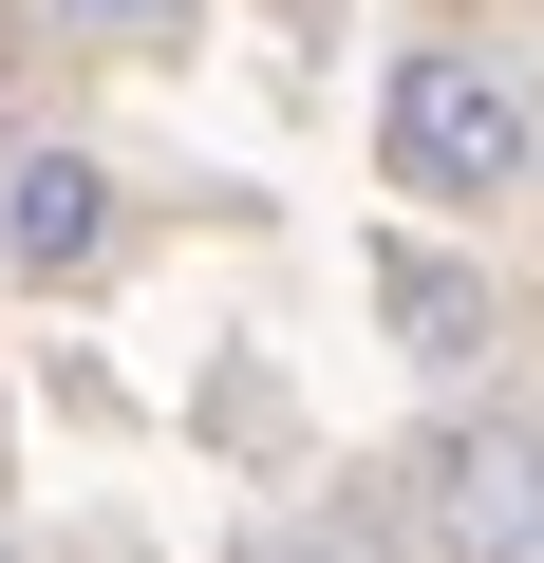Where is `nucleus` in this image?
I'll return each instance as SVG.
<instances>
[{"mask_svg":"<svg viewBox=\"0 0 544 563\" xmlns=\"http://www.w3.org/2000/svg\"><path fill=\"white\" fill-rule=\"evenodd\" d=\"M376 151H395V188L413 207H451V225H507L525 207V169H544V113H525V57L507 38H395V76H376Z\"/></svg>","mask_w":544,"mask_h":563,"instance_id":"f257e3e1","label":"nucleus"},{"mask_svg":"<svg viewBox=\"0 0 544 563\" xmlns=\"http://www.w3.org/2000/svg\"><path fill=\"white\" fill-rule=\"evenodd\" d=\"M525 413L507 395H451L432 432H413V507H432V544L451 563H544V526H525Z\"/></svg>","mask_w":544,"mask_h":563,"instance_id":"f03ea898","label":"nucleus"},{"mask_svg":"<svg viewBox=\"0 0 544 563\" xmlns=\"http://www.w3.org/2000/svg\"><path fill=\"white\" fill-rule=\"evenodd\" d=\"M113 244H132L113 151H76V132H20V151H0V282H95Z\"/></svg>","mask_w":544,"mask_h":563,"instance_id":"7ed1b4c3","label":"nucleus"},{"mask_svg":"<svg viewBox=\"0 0 544 563\" xmlns=\"http://www.w3.org/2000/svg\"><path fill=\"white\" fill-rule=\"evenodd\" d=\"M376 320H395V339H413L432 376H469L507 301H488V263H451V244H376Z\"/></svg>","mask_w":544,"mask_h":563,"instance_id":"20e7f679","label":"nucleus"},{"mask_svg":"<svg viewBox=\"0 0 544 563\" xmlns=\"http://www.w3.org/2000/svg\"><path fill=\"white\" fill-rule=\"evenodd\" d=\"M38 38H76V57H188L207 0H38Z\"/></svg>","mask_w":544,"mask_h":563,"instance_id":"39448f33","label":"nucleus"},{"mask_svg":"<svg viewBox=\"0 0 544 563\" xmlns=\"http://www.w3.org/2000/svg\"><path fill=\"white\" fill-rule=\"evenodd\" d=\"M0 563H20V544H0Z\"/></svg>","mask_w":544,"mask_h":563,"instance_id":"423d86ee","label":"nucleus"}]
</instances>
